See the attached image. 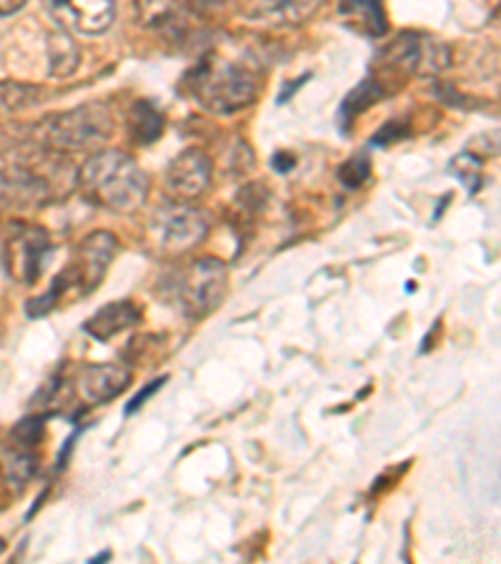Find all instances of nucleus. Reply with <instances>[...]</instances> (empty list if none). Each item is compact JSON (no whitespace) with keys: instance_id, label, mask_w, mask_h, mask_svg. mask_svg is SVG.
<instances>
[{"instance_id":"nucleus-8","label":"nucleus","mask_w":501,"mask_h":564,"mask_svg":"<svg viewBox=\"0 0 501 564\" xmlns=\"http://www.w3.org/2000/svg\"><path fill=\"white\" fill-rule=\"evenodd\" d=\"M51 176L23 161H11L0 166V206L6 208H35L53 198Z\"/></svg>"},{"instance_id":"nucleus-25","label":"nucleus","mask_w":501,"mask_h":564,"mask_svg":"<svg viewBox=\"0 0 501 564\" xmlns=\"http://www.w3.org/2000/svg\"><path fill=\"white\" fill-rule=\"evenodd\" d=\"M161 384H163V379H159V381H156V384H153V387H149V389H143V391H141V394L133 399V404L129 406V412H135V409H139V406L143 404V399H145V397H149V394H153V391H156V389H159Z\"/></svg>"},{"instance_id":"nucleus-23","label":"nucleus","mask_w":501,"mask_h":564,"mask_svg":"<svg viewBox=\"0 0 501 564\" xmlns=\"http://www.w3.org/2000/svg\"><path fill=\"white\" fill-rule=\"evenodd\" d=\"M369 174H371L369 161L363 159V156H357V159H351V161L344 163L341 171H339V178L344 181V186L357 188V186L363 184V181L369 178Z\"/></svg>"},{"instance_id":"nucleus-2","label":"nucleus","mask_w":501,"mask_h":564,"mask_svg":"<svg viewBox=\"0 0 501 564\" xmlns=\"http://www.w3.org/2000/svg\"><path fill=\"white\" fill-rule=\"evenodd\" d=\"M196 101L214 113H239L259 96V70L246 58H229L221 53L198 63L190 76Z\"/></svg>"},{"instance_id":"nucleus-1","label":"nucleus","mask_w":501,"mask_h":564,"mask_svg":"<svg viewBox=\"0 0 501 564\" xmlns=\"http://www.w3.org/2000/svg\"><path fill=\"white\" fill-rule=\"evenodd\" d=\"M78 186L90 202L116 214L139 212L149 196V178L129 153L106 149L78 169Z\"/></svg>"},{"instance_id":"nucleus-14","label":"nucleus","mask_w":501,"mask_h":564,"mask_svg":"<svg viewBox=\"0 0 501 564\" xmlns=\"http://www.w3.org/2000/svg\"><path fill=\"white\" fill-rule=\"evenodd\" d=\"M141 322V312L133 302H113L88 318L86 334L94 336L96 341H108L113 336L129 332L131 326Z\"/></svg>"},{"instance_id":"nucleus-12","label":"nucleus","mask_w":501,"mask_h":564,"mask_svg":"<svg viewBox=\"0 0 501 564\" xmlns=\"http://www.w3.org/2000/svg\"><path fill=\"white\" fill-rule=\"evenodd\" d=\"M324 0H246L243 15L253 23L298 25L312 18Z\"/></svg>"},{"instance_id":"nucleus-17","label":"nucleus","mask_w":501,"mask_h":564,"mask_svg":"<svg viewBox=\"0 0 501 564\" xmlns=\"http://www.w3.org/2000/svg\"><path fill=\"white\" fill-rule=\"evenodd\" d=\"M129 131L139 143H153L163 131V118L156 106L139 101L129 116Z\"/></svg>"},{"instance_id":"nucleus-3","label":"nucleus","mask_w":501,"mask_h":564,"mask_svg":"<svg viewBox=\"0 0 501 564\" xmlns=\"http://www.w3.org/2000/svg\"><path fill=\"white\" fill-rule=\"evenodd\" d=\"M118 241L113 234L108 231H94L88 234L80 247L76 249V259H73L61 274L53 279L51 289L43 296L33 299L25 306L29 316H43L51 308H56L58 302H78V299L88 296L90 291H96L100 281H104L108 267L116 257Z\"/></svg>"},{"instance_id":"nucleus-7","label":"nucleus","mask_w":501,"mask_h":564,"mask_svg":"<svg viewBox=\"0 0 501 564\" xmlns=\"http://www.w3.org/2000/svg\"><path fill=\"white\" fill-rule=\"evenodd\" d=\"M208 231V221L204 212L188 206L186 202H173L161 208L153 218V236L156 243L168 253H184L194 249Z\"/></svg>"},{"instance_id":"nucleus-5","label":"nucleus","mask_w":501,"mask_h":564,"mask_svg":"<svg viewBox=\"0 0 501 564\" xmlns=\"http://www.w3.org/2000/svg\"><path fill=\"white\" fill-rule=\"evenodd\" d=\"M229 291V269L218 259H198L173 281V299L188 318H204L221 306Z\"/></svg>"},{"instance_id":"nucleus-4","label":"nucleus","mask_w":501,"mask_h":564,"mask_svg":"<svg viewBox=\"0 0 501 564\" xmlns=\"http://www.w3.org/2000/svg\"><path fill=\"white\" fill-rule=\"evenodd\" d=\"M35 139L45 149L70 153L98 149L113 135V111L104 101L84 104L70 111L53 113L33 129Z\"/></svg>"},{"instance_id":"nucleus-22","label":"nucleus","mask_w":501,"mask_h":564,"mask_svg":"<svg viewBox=\"0 0 501 564\" xmlns=\"http://www.w3.org/2000/svg\"><path fill=\"white\" fill-rule=\"evenodd\" d=\"M469 153L477 159H489V156H501V129H491L479 135L469 139Z\"/></svg>"},{"instance_id":"nucleus-13","label":"nucleus","mask_w":501,"mask_h":564,"mask_svg":"<svg viewBox=\"0 0 501 564\" xmlns=\"http://www.w3.org/2000/svg\"><path fill=\"white\" fill-rule=\"evenodd\" d=\"M51 251V239L43 229H25L11 247V269L21 284H35L43 271L45 257Z\"/></svg>"},{"instance_id":"nucleus-9","label":"nucleus","mask_w":501,"mask_h":564,"mask_svg":"<svg viewBox=\"0 0 501 564\" xmlns=\"http://www.w3.org/2000/svg\"><path fill=\"white\" fill-rule=\"evenodd\" d=\"M51 15L63 25L86 35L106 33L113 25V0H45Z\"/></svg>"},{"instance_id":"nucleus-11","label":"nucleus","mask_w":501,"mask_h":564,"mask_svg":"<svg viewBox=\"0 0 501 564\" xmlns=\"http://www.w3.org/2000/svg\"><path fill=\"white\" fill-rule=\"evenodd\" d=\"M131 384V371L118 367V364H96L86 367L76 379L78 394L88 404H106L121 397Z\"/></svg>"},{"instance_id":"nucleus-19","label":"nucleus","mask_w":501,"mask_h":564,"mask_svg":"<svg viewBox=\"0 0 501 564\" xmlns=\"http://www.w3.org/2000/svg\"><path fill=\"white\" fill-rule=\"evenodd\" d=\"M176 8L178 0H135V15L141 25H149V29L168 23L176 15Z\"/></svg>"},{"instance_id":"nucleus-10","label":"nucleus","mask_w":501,"mask_h":564,"mask_svg":"<svg viewBox=\"0 0 501 564\" xmlns=\"http://www.w3.org/2000/svg\"><path fill=\"white\" fill-rule=\"evenodd\" d=\"M211 184V159L200 149H186L168 163L166 191L176 202H194Z\"/></svg>"},{"instance_id":"nucleus-24","label":"nucleus","mask_w":501,"mask_h":564,"mask_svg":"<svg viewBox=\"0 0 501 564\" xmlns=\"http://www.w3.org/2000/svg\"><path fill=\"white\" fill-rule=\"evenodd\" d=\"M25 3H29V0H0V15H15L18 11H23Z\"/></svg>"},{"instance_id":"nucleus-26","label":"nucleus","mask_w":501,"mask_h":564,"mask_svg":"<svg viewBox=\"0 0 501 564\" xmlns=\"http://www.w3.org/2000/svg\"><path fill=\"white\" fill-rule=\"evenodd\" d=\"M3 550H6V544H3V542H0V552H3Z\"/></svg>"},{"instance_id":"nucleus-16","label":"nucleus","mask_w":501,"mask_h":564,"mask_svg":"<svg viewBox=\"0 0 501 564\" xmlns=\"http://www.w3.org/2000/svg\"><path fill=\"white\" fill-rule=\"evenodd\" d=\"M48 70L51 76L56 78H66L70 73H76L78 63H80V51L78 45L73 43L70 35L66 31L53 33L48 39Z\"/></svg>"},{"instance_id":"nucleus-18","label":"nucleus","mask_w":501,"mask_h":564,"mask_svg":"<svg viewBox=\"0 0 501 564\" xmlns=\"http://www.w3.org/2000/svg\"><path fill=\"white\" fill-rule=\"evenodd\" d=\"M43 90L39 86H23V84H0V108L6 111H21V108H29L41 104Z\"/></svg>"},{"instance_id":"nucleus-20","label":"nucleus","mask_w":501,"mask_h":564,"mask_svg":"<svg viewBox=\"0 0 501 564\" xmlns=\"http://www.w3.org/2000/svg\"><path fill=\"white\" fill-rule=\"evenodd\" d=\"M449 171L461 181L464 186H467V188L471 191V194L479 188V181H481V159L473 156V153H469V151L459 153V156L449 163Z\"/></svg>"},{"instance_id":"nucleus-6","label":"nucleus","mask_w":501,"mask_h":564,"mask_svg":"<svg viewBox=\"0 0 501 564\" xmlns=\"http://www.w3.org/2000/svg\"><path fill=\"white\" fill-rule=\"evenodd\" d=\"M381 61H386L391 68L412 76H434V73L449 66L451 53L439 39L418 33H401L399 39L381 51Z\"/></svg>"},{"instance_id":"nucleus-15","label":"nucleus","mask_w":501,"mask_h":564,"mask_svg":"<svg viewBox=\"0 0 501 564\" xmlns=\"http://www.w3.org/2000/svg\"><path fill=\"white\" fill-rule=\"evenodd\" d=\"M339 13L353 29L369 35L386 33L384 0H339Z\"/></svg>"},{"instance_id":"nucleus-21","label":"nucleus","mask_w":501,"mask_h":564,"mask_svg":"<svg viewBox=\"0 0 501 564\" xmlns=\"http://www.w3.org/2000/svg\"><path fill=\"white\" fill-rule=\"evenodd\" d=\"M379 98H384V90L379 88L377 80H367V84H361L353 94H349V98H346V111L359 113L363 111V108H369L379 101Z\"/></svg>"}]
</instances>
